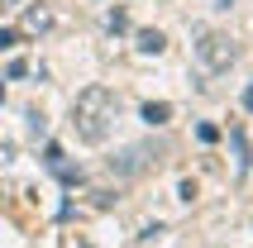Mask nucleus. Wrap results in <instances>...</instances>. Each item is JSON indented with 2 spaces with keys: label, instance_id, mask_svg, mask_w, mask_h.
<instances>
[{
  "label": "nucleus",
  "instance_id": "obj_1",
  "mask_svg": "<svg viewBox=\"0 0 253 248\" xmlns=\"http://www.w3.org/2000/svg\"><path fill=\"white\" fill-rule=\"evenodd\" d=\"M115 115H120V100H115L110 86H86L72 105V129H77L82 143H105Z\"/></svg>",
  "mask_w": 253,
  "mask_h": 248
},
{
  "label": "nucleus",
  "instance_id": "obj_2",
  "mask_svg": "<svg viewBox=\"0 0 253 248\" xmlns=\"http://www.w3.org/2000/svg\"><path fill=\"white\" fill-rule=\"evenodd\" d=\"M234 57H239V48H234V39L229 34H220V29H206L196 43V62L201 72H211V77H220V72L234 67Z\"/></svg>",
  "mask_w": 253,
  "mask_h": 248
},
{
  "label": "nucleus",
  "instance_id": "obj_3",
  "mask_svg": "<svg viewBox=\"0 0 253 248\" xmlns=\"http://www.w3.org/2000/svg\"><path fill=\"white\" fill-rule=\"evenodd\" d=\"M158 158H163V148H153V143H129L125 153L110 158V172L115 177H139V172H148Z\"/></svg>",
  "mask_w": 253,
  "mask_h": 248
},
{
  "label": "nucleus",
  "instance_id": "obj_4",
  "mask_svg": "<svg viewBox=\"0 0 253 248\" xmlns=\"http://www.w3.org/2000/svg\"><path fill=\"white\" fill-rule=\"evenodd\" d=\"M48 29H53V14L48 10H39V5L24 10V34H48Z\"/></svg>",
  "mask_w": 253,
  "mask_h": 248
},
{
  "label": "nucleus",
  "instance_id": "obj_5",
  "mask_svg": "<svg viewBox=\"0 0 253 248\" xmlns=\"http://www.w3.org/2000/svg\"><path fill=\"white\" fill-rule=\"evenodd\" d=\"M139 115H143V124H168L172 120V105H168V100H148Z\"/></svg>",
  "mask_w": 253,
  "mask_h": 248
},
{
  "label": "nucleus",
  "instance_id": "obj_6",
  "mask_svg": "<svg viewBox=\"0 0 253 248\" xmlns=\"http://www.w3.org/2000/svg\"><path fill=\"white\" fill-rule=\"evenodd\" d=\"M163 48H168V39H163L158 29H143L139 34V53H163Z\"/></svg>",
  "mask_w": 253,
  "mask_h": 248
},
{
  "label": "nucleus",
  "instance_id": "obj_7",
  "mask_svg": "<svg viewBox=\"0 0 253 248\" xmlns=\"http://www.w3.org/2000/svg\"><path fill=\"white\" fill-rule=\"evenodd\" d=\"M229 138H234V153H239V177H244V172H249V143H244V129H234Z\"/></svg>",
  "mask_w": 253,
  "mask_h": 248
},
{
  "label": "nucleus",
  "instance_id": "obj_8",
  "mask_svg": "<svg viewBox=\"0 0 253 248\" xmlns=\"http://www.w3.org/2000/svg\"><path fill=\"white\" fill-rule=\"evenodd\" d=\"M105 29H110V34H125V29H129V14L125 10H110V14H105Z\"/></svg>",
  "mask_w": 253,
  "mask_h": 248
},
{
  "label": "nucleus",
  "instance_id": "obj_9",
  "mask_svg": "<svg viewBox=\"0 0 253 248\" xmlns=\"http://www.w3.org/2000/svg\"><path fill=\"white\" fill-rule=\"evenodd\" d=\"M196 138H201V143H215V138H220V129H215V124H196Z\"/></svg>",
  "mask_w": 253,
  "mask_h": 248
},
{
  "label": "nucleus",
  "instance_id": "obj_10",
  "mask_svg": "<svg viewBox=\"0 0 253 248\" xmlns=\"http://www.w3.org/2000/svg\"><path fill=\"white\" fill-rule=\"evenodd\" d=\"M14 43H19V34H14V29H0V53H10Z\"/></svg>",
  "mask_w": 253,
  "mask_h": 248
},
{
  "label": "nucleus",
  "instance_id": "obj_11",
  "mask_svg": "<svg viewBox=\"0 0 253 248\" xmlns=\"http://www.w3.org/2000/svg\"><path fill=\"white\" fill-rule=\"evenodd\" d=\"M14 5H24V0H0V10H14Z\"/></svg>",
  "mask_w": 253,
  "mask_h": 248
},
{
  "label": "nucleus",
  "instance_id": "obj_12",
  "mask_svg": "<svg viewBox=\"0 0 253 248\" xmlns=\"http://www.w3.org/2000/svg\"><path fill=\"white\" fill-rule=\"evenodd\" d=\"M244 105H249V110H253V86H249V96H244Z\"/></svg>",
  "mask_w": 253,
  "mask_h": 248
},
{
  "label": "nucleus",
  "instance_id": "obj_13",
  "mask_svg": "<svg viewBox=\"0 0 253 248\" xmlns=\"http://www.w3.org/2000/svg\"><path fill=\"white\" fill-rule=\"evenodd\" d=\"M220 5H225V10H229V5H234V0H220Z\"/></svg>",
  "mask_w": 253,
  "mask_h": 248
}]
</instances>
